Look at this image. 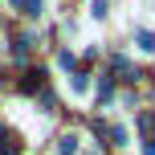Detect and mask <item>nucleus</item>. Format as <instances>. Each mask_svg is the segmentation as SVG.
Here are the masks:
<instances>
[{"mask_svg":"<svg viewBox=\"0 0 155 155\" xmlns=\"http://www.w3.org/2000/svg\"><path fill=\"white\" fill-rule=\"evenodd\" d=\"M74 147H78V139H74V135H65V139L57 143V151H61V155H74Z\"/></svg>","mask_w":155,"mask_h":155,"instance_id":"obj_3","label":"nucleus"},{"mask_svg":"<svg viewBox=\"0 0 155 155\" xmlns=\"http://www.w3.org/2000/svg\"><path fill=\"white\" fill-rule=\"evenodd\" d=\"M25 8V16H41V0H16Z\"/></svg>","mask_w":155,"mask_h":155,"instance_id":"obj_2","label":"nucleus"},{"mask_svg":"<svg viewBox=\"0 0 155 155\" xmlns=\"http://www.w3.org/2000/svg\"><path fill=\"white\" fill-rule=\"evenodd\" d=\"M139 49H147V53L155 49V37H151V33H139Z\"/></svg>","mask_w":155,"mask_h":155,"instance_id":"obj_4","label":"nucleus"},{"mask_svg":"<svg viewBox=\"0 0 155 155\" xmlns=\"http://www.w3.org/2000/svg\"><path fill=\"white\" fill-rule=\"evenodd\" d=\"M41 78H45L41 70H29V74L21 78V90H25V94H33V90H41Z\"/></svg>","mask_w":155,"mask_h":155,"instance_id":"obj_1","label":"nucleus"}]
</instances>
